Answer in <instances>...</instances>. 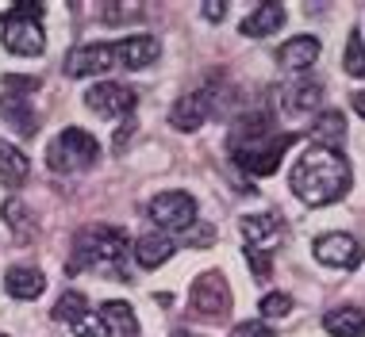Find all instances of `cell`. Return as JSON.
Returning a JSON list of instances; mask_svg holds the SVG:
<instances>
[{"label":"cell","instance_id":"1","mask_svg":"<svg viewBox=\"0 0 365 337\" xmlns=\"http://www.w3.org/2000/svg\"><path fill=\"white\" fill-rule=\"evenodd\" d=\"M292 192L300 196L308 207H327L339 203L350 192V165L342 154L323 150V146H308L296 157L292 173H289Z\"/></svg>","mask_w":365,"mask_h":337},{"label":"cell","instance_id":"2","mask_svg":"<svg viewBox=\"0 0 365 337\" xmlns=\"http://www.w3.org/2000/svg\"><path fill=\"white\" fill-rule=\"evenodd\" d=\"M127 250H131V242H127V230L123 226H85V230H77L73 237V250H70V261H66V272H104L108 280H127L123 272V261H127Z\"/></svg>","mask_w":365,"mask_h":337},{"label":"cell","instance_id":"3","mask_svg":"<svg viewBox=\"0 0 365 337\" xmlns=\"http://www.w3.org/2000/svg\"><path fill=\"white\" fill-rule=\"evenodd\" d=\"M43 12L38 0H19L4 12V46L19 58H38L46 50V31H43Z\"/></svg>","mask_w":365,"mask_h":337},{"label":"cell","instance_id":"4","mask_svg":"<svg viewBox=\"0 0 365 337\" xmlns=\"http://www.w3.org/2000/svg\"><path fill=\"white\" fill-rule=\"evenodd\" d=\"M96 157H101V142H96L88 131H81V127H66V131H58L51 138V146H46V165H51L54 173H62V176L93 168Z\"/></svg>","mask_w":365,"mask_h":337},{"label":"cell","instance_id":"5","mask_svg":"<svg viewBox=\"0 0 365 337\" xmlns=\"http://www.w3.org/2000/svg\"><path fill=\"white\" fill-rule=\"evenodd\" d=\"M189 303L200 319H227L231 314V284H227V276L215 269L200 272L189 291Z\"/></svg>","mask_w":365,"mask_h":337},{"label":"cell","instance_id":"6","mask_svg":"<svg viewBox=\"0 0 365 337\" xmlns=\"http://www.w3.org/2000/svg\"><path fill=\"white\" fill-rule=\"evenodd\" d=\"M146 215H150L162 230L185 234L196 223V200L189 192H181V188H173V192H158L154 200L146 203Z\"/></svg>","mask_w":365,"mask_h":337},{"label":"cell","instance_id":"7","mask_svg":"<svg viewBox=\"0 0 365 337\" xmlns=\"http://www.w3.org/2000/svg\"><path fill=\"white\" fill-rule=\"evenodd\" d=\"M139 96H135L131 85H115V81H96L93 88L85 92V107L96 112L101 119H123L135 112Z\"/></svg>","mask_w":365,"mask_h":337},{"label":"cell","instance_id":"8","mask_svg":"<svg viewBox=\"0 0 365 337\" xmlns=\"http://www.w3.org/2000/svg\"><path fill=\"white\" fill-rule=\"evenodd\" d=\"M312 253H315V261L319 264H327V269H346V272H354L361 264V257H365V250H361V242L354 234H319L312 242Z\"/></svg>","mask_w":365,"mask_h":337},{"label":"cell","instance_id":"9","mask_svg":"<svg viewBox=\"0 0 365 337\" xmlns=\"http://www.w3.org/2000/svg\"><path fill=\"white\" fill-rule=\"evenodd\" d=\"M215 81H220V77L212 73V77H208V85H200L196 92L181 96V100L173 104L170 123L177 127V131H196V127L208 123V115H212V107H215Z\"/></svg>","mask_w":365,"mask_h":337},{"label":"cell","instance_id":"10","mask_svg":"<svg viewBox=\"0 0 365 337\" xmlns=\"http://www.w3.org/2000/svg\"><path fill=\"white\" fill-rule=\"evenodd\" d=\"M112 65H115L112 43H85L66 54V77H96V73H108Z\"/></svg>","mask_w":365,"mask_h":337},{"label":"cell","instance_id":"11","mask_svg":"<svg viewBox=\"0 0 365 337\" xmlns=\"http://www.w3.org/2000/svg\"><path fill=\"white\" fill-rule=\"evenodd\" d=\"M242 237H246V250H258V253H269L281 245L284 237V223L277 219V215L262 211V215H242Z\"/></svg>","mask_w":365,"mask_h":337},{"label":"cell","instance_id":"12","mask_svg":"<svg viewBox=\"0 0 365 337\" xmlns=\"http://www.w3.org/2000/svg\"><path fill=\"white\" fill-rule=\"evenodd\" d=\"M292 142H296V134H273L265 146H258V150L239 154V157H235V165L246 168L250 176H269V173H277L281 157L289 154V146H292Z\"/></svg>","mask_w":365,"mask_h":337},{"label":"cell","instance_id":"13","mask_svg":"<svg viewBox=\"0 0 365 337\" xmlns=\"http://www.w3.org/2000/svg\"><path fill=\"white\" fill-rule=\"evenodd\" d=\"M112 50H115V65H123V69H146L150 62H158L162 43H158L154 35H131V38H115Z\"/></svg>","mask_w":365,"mask_h":337},{"label":"cell","instance_id":"14","mask_svg":"<svg viewBox=\"0 0 365 337\" xmlns=\"http://www.w3.org/2000/svg\"><path fill=\"white\" fill-rule=\"evenodd\" d=\"M0 115H4V123L12 127L19 138H35L38 134V115H35V107L27 104V96L4 92L0 96Z\"/></svg>","mask_w":365,"mask_h":337},{"label":"cell","instance_id":"15","mask_svg":"<svg viewBox=\"0 0 365 337\" xmlns=\"http://www.w3.org/2000/svg\"><path fill=\"white\" fill-rule=\"evenodd\" d=\"M4 291L19 303H31L46 291V276L38 269H31V264H16V269L4 272Z\"/></svg>","mask_w":365,"mask_h":337},{"label":"cell","instance_id":"16","mask_svg":"<svg viewBox=\"0 0 365 337\" xmlns=\"http://www.w3.org/2000/svg\"><path fill=\"white\" fill-rule=\"evenodd\" d=\"M281 92H284V96H281L284 107H289V112H296V115L315 112V107H319V100H323V85L315 81V77H296V81H289Z\"/></svg>","mask_w":365,"mask_h":337},{"label":"cell","instance_id":"17","mask_svg":"<svg viewBox=\"0 0 365 337\" xmlns=\"http://www.w3.org/2000/svg\"><path fill=\"white\" fill-rule=\"evenodd\" d=\"M281 27H284V4H277V0H262V4L242 19L246 38H265V35L281 31Z\"/></svg>","mask_w":365,"mask_h":337},{"label":"cell","instance_id":"18","mask_svg":"<svg viewBox=\"0 0 365 337\" xmlns=\"http://www.w3.org/2000/svg\"><path fill=\"white\" fill-rule=\"evenodd\" d=\"M315 58H319V38H315V35H296V38H289V43L277 50V62L284 69H292V73L312 69Z\"/></svg>","mask_w":365,"mask_h":337},{"label":"cell","instance_id":"19","mask_svg":"<svg viewBox=\"0 0 365 337\" xmlns=\"http://www.w3.org/2000/svg\"><path fill=\"white\" fill-rule=\"evenodd\" d=\"M131 253H135V261H139L143 269H158V264H165L177 253V242L170 234H143L139 242L131 245Z\"/></svg>","mask_w":365,"mask_h":337},{"label":"cell","instance_id":"20","mask_svg":"<svg viewBox=\"0 0 365 337\" xmlns=\"http://www.w3.org/2000/svg\"><path fill=\"white\" fill-rule=\"evenodd\" d=\"M323 330L331 337H365V311L361 306H334L323 314Z\"/></svg>","mask_w":365,"mask_h":337},{"label":"cell","instance_id":"21","mask_svg":"<svg viewBox=\"0 0 365 337\" xmlns=\"http://www.w3.org/2000/svg\"><path fill=\"white\" fill-rule=\"evenodd\" d=\"M342 142H346V119H342V112H323L312 123V146H323V150L339 154Z\"/></svg>","mask_w":365,"mask_h":337},{"label":"cell","instance_id":"22","mask_svg":"<svg viewBox=\"0 0 365 337\" xmlns=\"http://www.w3.org/2000/svg\"><path fill=\"white\" fill-rule=\"evenodd\" d=\"M27 173H31V157L19 150V146L0 138V181L8 188H19V184H27Z\"/></svg>","mask_w":365,"mask_h":337},{"label":"cell","instance_id":"23","mask_svg":"<svg viewBox=\"0 0 365 337\" xmlns=\"http://www.w3.org/2000/svg\"><path fill=\"white\" fill-rule=\"evenodd\" d=\"M101 319H104V322H112L115 330H120V337H143L139 319H135L131 303H123V299H108V303L101 306Z\"/></svg>","mask_w":365,"mask_h":337},{"label":"cell","instance_id":"24","mask_svg":"<svg viewBox=\"0 0 365 337\" xmlns=\"http://www.w3.org/2000/svg\"><path fill=\"white\" fill-rule=\"evenodd\" d=\"M85 311H88V299H85L81 291H62L51 314H54V322H66V326H70L73 319H81Z\"/></svg>","mask_w":365,"mask_h":337},{"label":"cell","instance_id":"25","mask_svg":"<svg viewBox=\"0 0 365 337\" xmlns=\"http://www.w3.org/2000/svg\"><path fill=\"white\" fill-rule=\"evenodd\" d=\"M342 69L350 77H358V81H365V38H361V31H350L346 54H342Z\"/></svg>","mask_w":365,"mask_h":337},{"label":"cell","instance_id":"26","mask_svg":"<svg viewBox=\"0 0 365 337\" xmlns=\"http://www.w3.org/2000/svg\"><path fill=\"white\" fill-rule=\"evenodd\" d=\"M70 330H73L77 337H112V333H108V322H104L96 311H85L81 319H73Z\"/></svg>","mask_w":365,"mask_h":337},{"label":"cell","instance_id":"27","mask_svg":"<svg viewBox=\"0 0 365 337\" xmlns=\"http://www.w3.org/2000/svg\"><path fill=\"white\" fill-rule=\"evenodd\" d=\"M0 215H4V223L12 226V230H16L19 237H24L27 230H31V219H27V203H24V200H8Z\"/></svg>","mask_w":365,"mask_h":337},{"label":"cell","instance_id":"28","mask_svg":"<svg viewBox=\"0 0 365 337\" xmlns=\"http://www.w3.org/2000/svg\"><path fill=\"white\" fill-rule=\"evenodd\" d=\"M284 314H292V295L273 291L262 299V319H284Z\"/></svg>","mask_w":365,"mask_h":337},{"label":"cell","instance_id":"29","mask_svg":"<svg viewBox=\"0 0 365 337\" xmlns=\"http://www.w3.org/2000/svg\"><path fill=\"white\" fill-rule=\"evenodd\" d=\"M242 253H246V264H250L254 280H269V276H273V257L258 253V250H242Z\"/></svg>","mask_w":365,"mask_h":337},{"label":"cell","instance_id":"30","mask_svg":"<svg viewBox=\"0 0 365 337\" xmlns=\"http://www.w3.org/2000/svg\"><path fill=\"white\" fill-rule=\"evenodd\" d=\"M185 237H189V242H196V250H208V245H212V237H215V230H212V226L192 223L189 230H185Z\"/></svg>","mask_w":365,"mask_h":337},{"label":"cell","instance_id":"31","mask_svg":"<svg viewBox=\"0 0 365 337\" xmlns=\"http://www.w3.org/2000/svg\"><path fill=\"white\" fill-rule=\"evenodd\" d=\"M231 337H273V330L265 322H239L231 330Z\"/></svg>","mask_w":365,"mask_h":337},{"label":"cell","instance_id":"32","mask_svg":"<svg viewBox=\"0 0 365 337\" xmlns=\"http://www.w3.org/2000/svg\"><path fill=\"white\" fill-rule=\"evenodd\" d=\"M143 12V8H104V19H108V23H112V19H127V16H139Z\"/></svg>","mask_w":365,"mask_h":337},{"label":"cell","instance_id":"33","mask_svg":"<svg viewBox=\"0 0 365 337\" xmlns=\"http://www.w3.org/2000/svg\"><path fill=\"white\" fill-rule=\"evenodd\" d=\"M204 16H208V19H223L227 16V4H223V0H220V4L208 0V4H204Z\"/></svg>","mask_w":365,"mask_h":337},{"label":"cell","instance_id":"34","mask_svg":"<svg viewBox=\"0 0 365 337\" xmlns=\"http://www.w3.org/2000/svg\"><path fill=\"white\" fill-rule=\"evenodd\" d=\"M131 131H135L131 123H127V127H120V131H115V150H123V146H127V138H131Z\"/></svg>","mask_w":365,"mask_h":337},{"label":"cell","instance_id":"35","mask_svg":"<svg viewBox=\"0 0 365 337\" xmlns=\"http://www.w3.org/2000/svg\"><path fill=\"white\" fill-rule=\"evenodd\" d=\"M354 112L365 119V92H354Z\"/></svg>","mask_w":365,"mask_h":337},{"label":"cell","instance_id":"36","mask_svg":"<svg viewBox=\"0 0 365 337\" xmlns=\"http://www.w3.org/2000/svg\"><path fill=\"white\" fill-rule=\"evenodd\" d=\"M170 337H200V333H192V330H173Z\"/></svg>","mask_w":365,"mask_h":337}]
</instances>
